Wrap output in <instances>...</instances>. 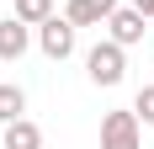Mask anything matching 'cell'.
Masks as SVG:
<instances>
[{
  "label": "cell",
  "instance_id": "2",
  "mask_svg": "<svg viewBox=\"0 0 154 149\" xmlns=\"http://www.w3.org/2000/svg\"><path fill=\"white\" fill-rule=\"evenodd\" d=\"M101 149H143L138 112H106L101 117Z\"/></svg>",
  "mask_w": 154,
  "mask_h": 149
},
{
  "label": "cell",
  "instance_id": "9",
  "mask_svg": "<svg viewBox=\"0 0 154 149\" xmlns=\"http://www.w3.org/2000/svg\"><path fill=\"white\" fill-rule=\"evenodd\" d=\"M48 16H53V0H16V21H27V27H43Z\"/></svg>",
  "mask_w": 154,
  "mask_h": 149
},
{
  "label": "cell",
  "instance_id": "11",
  "mask_svg": "<svg viewBox=\"0 0 154 149\" xmlns=\"http://www.w3.org/2000/svg\"><path fill=\"white\" fill-rule=\"evenodd\" d=\"M133 5H138V11H143V16L154 21V0H133Z\"/></svg>",
  "mask_w": 154,
  "mask_h": 149
},
{
  "label": "cell",
  "instance_id": "8",
  "mask_svg": "<svg viewBox=\"0 0 154 149\" xmlns=\"http://www.w3.org/2000/svg\"><path fill=\"white\" fill-rule=\"evenodd\" d=\"M16 117H27V90L0 80V122H16Z\"/></svg>",
  "mask_w": 154,
  "mask_h": 149
},
{
  "label": "cell",
  "instance_id": "1",
  "mask_svg": "<svg viewBox=\"0 0 154 149\" xmlns=\"http://www.w3.org/2000/svg\"><path fill=\"white\" fill-rule=\"evenodd\" d=\"M85 74H91L96 85H106V90L122 85V74H128V48L112 43V37H106V43H96L91 53H85Z\"/></svg>",
  "mask_w": 154,
  "mask_h": 149
},
{
  "label": "cell",
  "instance_id": "10",
  "mask_svg": "<svg viewBox=\"0 0 154 149\" xmlns=\"http://www.w3.org/2000/svg\"><path fill=\"white\" fill-rule=\"evenodd\" d=\"M133 112H138V122H143V128H154V85H143L138 96H133Z\"/></svg>",
  "mask_w": 154,
  "mask_h": 149
},
{
  "label": "cell",
  "instance_id": "3",
  "mask_svg": "<svg viewBox=\"0 0 154 149\" xmlns=\"http://www.w3.org/2000/svg\"><path fill=\"white\" fill-rule=\"evenodd\" d=\"M75 21H69V16H48V21H43V27H37V48H43V53H48V59H69V53H75Z\"/></svg>",
  "mask_w": 154,
  "mask_h": 149
},
{
  "label": "cell",
  "instance_id": "6",
  "mask_svg": "<svg viewBox=\"0 0 154 149\" xmlns=\"http://www.w3.org/2000/svg\"><path fill=\"white\" fill-rule=\"evenodd\" d=\"M112 11H117V0H69V5H64V16H69L75 27H101Z\"/></svg>",
  "mask_w": 154,
  "mask_h": 149
},
{
  "label": "cell",
  "instance_id": "5",
  "mask_svg": "<svg viewBox=\"0 0 154 149\" xmlns=\"http://www.w3.org/2000/svg\"><path fill=\"white\" fill-rule=\"evenodd\" d=\"M0 149H43V128H37L32 117L0 122Z\"/></svg>",
  "mask_w": 154,
  "mask_h": 149
},
{
  "label": "cell",
  "instance_id": "4",
  "mask_svg": "<svg viewBox=\"0 0 154 149\" xmlns=\"http://www.w3.org/2000/svg\"><path fill=\"white\" fill-rule=\"evenodd\" d=\"M143 21H149V16H143L138 5H117V11L106 16V37H112V43H122V48H138L143 32H149Z\"/></svg>",
  "mask_w": 154,
  "mask_h": 149
},
{
  "label": "cell",
  "instance_id": "7",
  "mask_svg": "<svg viewBox=\"0 0 154 149\" xmlns=\"http://www.w3.org/2000/svg\"><path fill=\"white\" fill-rule=\"evenodd\" d=\"M27 43H32V27H27V21H16V16H5V21H0V59H5V64L21 59Z\"/></svg>",
  "mask_w": 154,
  "mask_h": 149
}]
</instances>
